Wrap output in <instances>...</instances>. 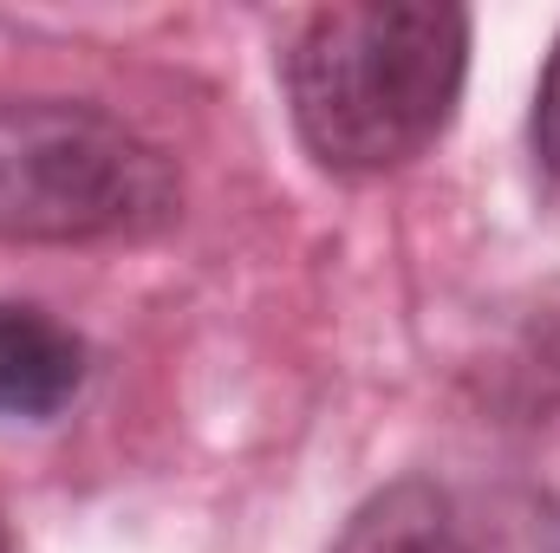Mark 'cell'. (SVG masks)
<instances>
[{
	"label": "cell",
	"instance_id": "cell-3",
	"mask_svg": "<svg viewBox=\"0 0 560 553\" xmlns=\"http://www.w3.org/2000/svg\"><path fill=\"white\" fill-rule=\"evenodd\" d=\"M85 339L33 299H0V416L46 423L85 391Z\"/></svg>",
	"mask_w": 560,
	"mask_h": 553
},
{
	"label": "cell",
	"instance_id": "cell-2",
	"mask_svg": "<svg viewBox=\"0 0 560 553\" xmlns=\"http://www.w3.org/2000/svg\"><path fill=\"white\" fill-rule=\"evenodd\" d=\"M183 215L176 163L85 98L0 105V242H143Z\"/></svg>",
	"mask_w": 560,
	"mask_h": 553
},
{
	"label": "cell",
	"instance_id": "cell-5",
	"mask_svg": "<svg viewBox=\"0 0 560 553\" xmlns=\"http://www.w3.org/2000/svg\"><path fill=\"white\" fill-rule=\"evenodd\" d=\"M528 138H535V163H541L548 189L560 196V39H555V52H548L541 85H535V125H528Z\"/></svg>",
	"mask_w": 560,
	"mask_h": 553
},
{
	"label": "cell",
	"instance_id": "cell-6",
	"mask_svg": "<svg viewBox=\"0 0 560 553\" xmlns=\"http://www.w3.org/2000/svg\"><path fill=\"white\" fill-rule=\"evenodd\" d=\"M0 553H13V534H7V521H0Z\"/></svg>",
	"mask_w": 560,
	"mask_h": 553
},
{
	"label": "cell",
	"instance_id": "cell-1",
	"mask_svg": "<svg viewBox=\"0 0 560 553\" xmlns=\"http://www.w3.org/2000/svg\"><path fill=\"white\" fill-rule=\"evenodd\" d=\"M469 79V13L443 0L313 7L287 52V118L332 176H392L450 131Z\"/></svg>",
	"mask_w": 560,
	"mask_h": 553
},
{
	"label": "cell",
	"instance_id": "cell-4",
	"mask_svg": "<svg viewBox=\"0 0 560 553\" xmlns=\"http://www.w3.org/2000/svg\"><path fill=\"white\" fill-rule=\"evenodd\" d=\"M332 553H476V541L450 489H436L430 475H405L378 489L372 502H359V515L339 528Z\"/></svg>",
	"mask_w": 560,
	"mask_h": 553
}]
</instances>
